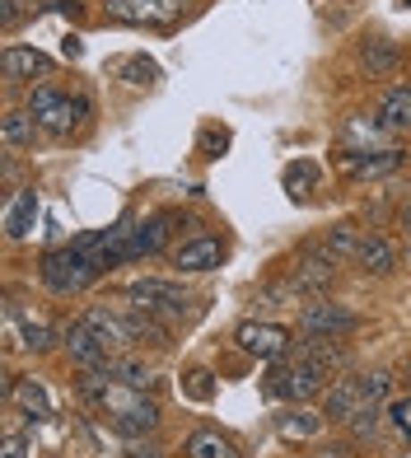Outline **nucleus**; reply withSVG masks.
<instances>
[{
    "label": "nucleus",
    "instance_id": "42",
    "mask_svg": "<svg viewBox=\"0 0 411 458\" xmlns=\"http://www.w3.org/2000/svg\"><path fill=\"white\" fill-rule=\"evenodd\" d=\"M402 379L411 384V360H402Z\"/></svg>",
    "mask_w": 411,
    "mask_h": 458
},
{
    "label": "nucleus",
    "instance_id": "2",
    "mask_svg": "<svg viewBox=\"0 0 411 458\" xmlns=\"http://www.w3.org/2000/svg\"><path fill=\"white\" fill-rule=\"evenodd\" d=\"M262 393L266 398H285V403H308V398H318V393H327V369L314 365V360L285 356L266 369Z\"/></svg>",
    "mask_w": 411,
    "mask_h": 458
},
{
    "label": "nucleus",
    "instance_id": "35",
    "mask_svg": "<svg viewBox=\"0 0 411 458\" xmlns=\"http://www.w3.org/2000/svg\"><path fill=\"white\" fill-rule=\"evenodd\" d=\"M61 98H66V94H56L52 85H38V89L29 94V113H33V117H43V113H52V108H56Z\"/></svg>",
    "mask_w": 411,
    "mask_h": 458
},
{
    "label": "nucleus",
    "instance_id": "1",
    "mask_svg": "<svg viewBox=\"0 0 411 458\" xmlns=\"http://www.w3.org/2000/svg\"><path fill=\"white\" fill-rule=\"evenodd\" d=\"M38 276H43V285L52 290V295H80V290H89L98 276H108L103 267L89 258V253H80L75 243H61L52 248V253H43V262H38Z\"/></svg>",
    "mask_w": 411,
    "mask_h": 458
},
{
    "label": "nucleus",
    "instance_id": "21",
    "mask_svg": "<svg viewBox=\"0 0 411 458\" xmlns=\"http://www.w3.org/2000/svg\"><path fill=\"white\" fill-rule=\"evenodd\" d=\"M0 136H5V150H29L38 136V117L29 108H10L5 122H0Z\"/></svg>",
    "mask_w": 411,
    "mask_h": 458
},
{
    "label": "nucleus",
    "instance_id": "8",
    "mask_svg": "<svg viewBox=\"0 0 411 458\" xmlns=\"http://www.w3.org/2000/svg\"><path fill=\"white\" fill-rule=\"evenodd\" d=\"M290 281H295V290H327L337 281V258L327 253V248H318V243H308L304 253H299V262H295V272H290Z\"/></svg>",
    "mask_w": 411,
    "mask_h": 458
},
{
    "label": "nucleus",
    "instance_id": "26",
    "mask_svg": "<svg viewBox=\"0 0 411 458\" xmlns=\"http://www.w3.org/2000/svg\"><path fill=\"white\" fill-rule=\"evenodd\" d=\"M398 43H388V38H374V43H365V52H360V61H365V71L369 75H388L398 66Z\"/></svg>",
    "mask_w": 411,
    "mask_h": 458
},
{
    "label": "nucleus",
    "instance_id": "22",
    "mask_svg": "<svg viewBox=\"0 0 411 458\" xmlns=\"http://www.w3.org/2000/svg\"><path fill=\"white\" fill-rule=\"evenodd\" d=\"M127 323L136 332V342H150V346H169L173 342L169 323H159V314H150V309H140V304H127Z\"/></svg>",
    "mask_w": 411,
    "mask_h": 458
},
{
    "label": "nucleus",
    "instance_id": "40",
    "mask_svg": "<svg viewBox=\"0 0 411 458\" xmlns=\"http://www.w3.org/2000/svg\"><path fill=\"white\" fill-rule=\"evenodd\" d=\"M61 52H66V56H71V61H75V56H80V38H75V33H71V38H66V43H61Z\"/></svg>",
    "mask_w": 411,
    "mask_h": 458
},
{
    "label": "nucleus",
    "instance_id": "9",
    "mask_svg": "<svg viewBox=\"0 0 411 458\" xmlns=\"http://www.w3.org/2000/svg\"><path fill=\"white\" fill-rule=\"evenodd\" d=\"M85 323L98 332V342L108 346V356H122L127 346H136V332H131V323H127V309H103V304H94L89 314H85Z\"/></svg>",
    "mask_w": 411,
    "mask_h": 458
},
{
    "label": "nucleus",
    "instance_id": "5",
    "mask_svg": "<svg viewBox=\"0 0 411 458\" xmlns=\"http://www.w3.org/2000/svg\"><path fill=\"white\" fill-rule=\"evenodd\" d=\"M103 14L117 24H173L182 0H103Z\"/></svg>",
    "mask_w": 411,
    "mask_h": 458
},
{
    "label": "nucleus",
    "instance_id": "15",
    "mask_svg": "<svg viewBox=\"0 0 411 458\" xmlns=\"http://www.w3.org/2000/svg\"><path fill=\"white\" fill-rule=\"evenodd\" d=\"M327 416L314 411V407H304V403H290L281 416H276V430L285 435V440H314V435L323 430Z\"/></svg>",
    "mask_w": 411,
    "mask_h": 458
},
{
    "label": "nucleus",
    "instance_id": "43",
    "mask_svg": "<svg viewBox=\"0 0 411 458\" xmlns=\"http://www.w3.org/2000/svg\"><path fill=\"white\" fill-rule=\"evenodd\" d=\"M398 5H402V10H411V0H398Z\"/></svg>",
    "mask_w": 411,
    "mask_h": 458
},
{
    "label": "nucleus",
    "instance_id": "37",
    "mask_svg": "<svg viewBox=\"0 0 411 458\" xmlns=\"http://www.w3.org/2000/svg\"><path fill=\"white\" fill-rule=\"evenodd\" d=\"M0 458H24V435H5V454Z\"/></svg>",
    "mask_w": 411,
    "mask_h": 458
},
{
    "label": "nucleus",
    "instance_id": "27",
    "mask_svg": "<svg viewBox=\"0 0 411 458\" xmlns=\"http://www.w3.org/2000/svg\"><path fill=\"white\" fill-rule=\"evenodd\" d=\"M10 323H19L14 309H10ZM56 342H61V337H56L47 323H38V318H24V323H19V346H29V351H52Z\"/></svg>",
    "mask_w": 411,
    "mask_h": 458
},
{
    "label": "nucleus",
    "instance_id": "29",
    "mask_svg": "<svg viewBox=\"0 0 411 458\" xmlns=\"http://www.w3.org/2000/svg\"><path fill=\"white\" fill-rule=\"evenodd\" d=\"M360 388H365V403H374V407H388V403H393V374H388V369L360 374Z\"/></svg>",
    "mask_w": 411,
    "mask_h": 458
},
{
    "label": "nucleus",
    "instance_id": "36",
    "mask_svg": "<svg viewBox=\"0 0 411 458\" xmlns=\"http://www.w3.org/2000/svg\"><path fill=\"white\" fill-rule=\"evenodd\" d=\"M388 421H393L411 440V398H393V403H388Z\"/></svg>",
    "mask_w": 411,
    "mask_h": 458
},
{
    "label": "nucleus",
    "instance_id": "31",
    "mask_svg": "<svg viewBox=\"0 0 411 458\" xmlns=\"http://www.w3.org/2000/svg\"><path fill=\"white\" fill-rule=\"evenodd\" d=\"M379 421H383V407L369 403V407H360V411H356L346 426L356 430V440H374V435H379Z\"/></svg>",
    "mask_w": 411,
    "mask_h": 458
},
{
    "label": "nucleus",
    "instance_id": "3",
    "mask_svg": "<svg viewBox=\"0 0 411 458\" xmlns=\"http://www.w3.org/2000/svg\"><path fill=\"white\" fill-rule=\"evenodd\" d=\"M234 342H239L243 356H257V360H285V356L295 351V332H290V327H281V323H257V318H248V323H239V327H234Z\"/></svg>",
    "mask_w": 411,
    "mask_h": 458
},
{
    "label": "nucleus",
    "instance_id": "13",
    "mask_svg": "<svg viewBox=\"0 0 411 458\" xmlns=\"http://www.w3.org/2000/svg\"><path fill=\"white\" fill-rule=\"evenodd\" d=\"M0 71H5L10 85H19V80H33V75H52V56L38 52V47H19L10 43L5 56H0Z\"/></svg>",
    "mask_w": 411,
    "mask_h": 458
},
{
    "label": "nucleus",
    "instance_id": "4",
    "mask_svg": "<svg viewBox=\"0 0 411 458\" xmlns=\"http://www.w3.org/2000/svg\"><path fill=\"white\" fill-rule=\"evenodd\" d=\"M131 304H140V309H150V314H182L188 309V290H182L178 281H159V276H136V281H127V290H122Z\"/></svg>",
    "mask_w": 411,
    "mask_h": 458
},
{
    "label": "nucleus",
    "instance_id": "12",
    "mask_svg": "<svg viewBox=\"0 0 411 458\" xmlns=\"http://www.w3.org/2000/svg\"><path fill=\"white\" fill-rule=\"evenodd\" d=\"M290 356H299V360H314V365H323L327 374L332 369H341L346 360H351V351L341 346V337H323V332H304V337L295 342V351Z\"/></svg>",
    "mask_w": 411,
    "mask_h": 458
},
{
    "label": "nucleus",
    "instance_id": "33",
    "mask_svg": "<svg viewBox=\"0 0 411 458\" xmlns=\"http://www.w3.org/2000/svg\"><path fill=\"white\" fill-rule=\"evenodd\" d=\"M113 374H117L122 384H131V388H146V384H150L146 360H131V356H127V360H117V365H113Z\"/></svg>",
    "mask_w": 411,
    "mask_h": 458
},
{
    "label": "nucleus",
    "instance_id": "34",
    "mask_svg": "<svg viewBox=\"0 0 411 458\" xmlns=\"http://www.w3.org/2000/svg\"><path fill=\"white\" fill-rule=\"evenodd\" d=\"M224 145H230V131H224V127H206L201 140H197V150H201L206 159H220V155H224Z\"/></svg>",
    "mask_w": 411,
    "mask_h": 458
},
{
    "label": "nucleus",
    "instance_id": "20",
    "mask_svg": "<svg viewBox=\"0 0 411 458\" xmlns=\"http://www.w3.org/2000/svg\"><path fill=\"white\" fill-rule=\"evenodd\" d=\"M379 117L393 127L398 136H411V85H393L379 98Z\"/></svg>",
    "mask_w": 411,
    "mask_h": 458
},
{
    "label": "nucleus",
    "instance_id": "11",
    "mask_svg": "<svg viewBox=\"0 0 411 458\" xmlns=\"http://www.w3.org/2000/svg\"><path fill=\"white\" fill-rule=\"evenodd\" d=\"M360 407H369L365 388H360V374H351V379H332V388L323 393V416H327V421H337V426H346Z\"/></svg>",
    "mask_w": 411,
    "mask_h": 458
},
{
    "label": "nucleus",
    "instance_id": "16",
    "mask_svg": "<svg viewBox=\"0 0 411 458\" xmlns=\"http://www.w3.org/2000/svg\"><path fill=\"white\" fill-rule=\"evenodd\" d=\"M10 398H14V407L29 416V421H47L52 416V398H47V388L38 384V379H14L10 384Z\"/></svg>",
    "mask_w": 411,
    "mask_h": 458
},
{
    "label": "nucleus",
    "instance_id": "30",
    "mask_svg": "<svg viewBox=\"0 0 411 458\" xmlns=\"http://www.w3.org/2000/svg\"><path fill=\"white\" fill-rule=\"evenodd\" d=\"M155 75H159V66H155L146 52L122 61V80H127V85H136V89H140V85H155Z\"/></svg>",
    "mask_w": 411,
    "mask_h": 458
},
{
    "label": "nucleus",
    "instance_id": "39",
    "mask_svg": "<svg viewBox=\"0 0 411 458\" xmlns=\"http://www.w3.org/2000/svg\"><path fill=\"white\" fill-rule=\"evenodd\" d=\"M127 458H164V449H159V445H131Z\"/></svg>",
    "mask_w": 411,
    "mask_h": 458
},
{
    "label": "nucleus",
    "instance_id": "41",
    "mask_svg": "<svg viewBox=\"0 0 411 458\" xmlns=\"http://www.w3.org/2000/svg\"><path fill=\"white\" fill-rule=\"evenodd\" d=\"M402 229H407V234H411V201L402 206Z\"/></svg>",
    "mask_w": 411,
    "mask_h": 458
},
{
    "label": "nucleus",
    "instance_id": "38",
    "mask_svg": "<svg viewBox=\"0 0 411 458\" xmlns=\"http://www.w3.org/2000/svg\"><path fill=\"white\" fill-rule=\"evenodd\" d=\"M0 5H5V10H0V19H5V29H14V24H19V0H0Z\"/></svg>",
    "mask_w": 411,
    "mask_h": 458
},
{
    "label": "nucleus",
    "instance_id": "19",
    "mask_svg": "<svg viewBox=\"0 0 411 458\" xmlns=\"http://www.w3.org/2000/svg\"><path fill=\"white\" fill-rule=\"evenodd\" d=\"M33 220H38V192H33V187H24V192L14 197V206L5 211V234H10V243H24V239L33 234Z\"/></svg>",
    "mask_w": 411,
    "mask_h": 458
},
{
    "label": "nucleus",
    "instance_id": "18",
    "mask_svg": "<svg viewBox=\"0 0 411 458\" xmlns=\"http://www.w3.org/2000/svg\"><path fill=\"white\" fill-rule=\"evenodd\" d=\"M356 262L365 267V276H393L398 272V253L383 234H365V248H360Z\"/></svg>",
    "mask_w": 411,
    "mask_h": 458
},
{
    "label": "nucleus",
    "instance_id": "17",
    "mask_svg": "<svg viewBox=\"0 0 411 458\" xmlns=\"http://www.w3.org/2000/svg\"><path fill=\"white\" fill-rule=\"evenodd\" d=\"M85 113H89V98H71V94H66L52 113L38 117V127L52 131V136H71V131L80 127V117H85Z\"/></svg>",
    "mask_w": 411,
    "mask_h": 458
},
{
    "label": "nucleus",
    "instance_id": "6",
    "mask_svg": "<svg viewBox=\"0 0 411 458\" xmlns=\"http://www.w3.org/2000/svg\"><path fill=\"white\" fill-rule=\"evenodd\" d=\"M61 346H66V356L80 369H113V360H117V356H108V346L98 342V332L85 318H75L66 332H61Z\"/></svg>",
    "mask_w": 411,
    "mask_h": 458
},
{
    "label": "nucleus",
    "instance_id": "10",
    "mask_svg": "<svg viewBox=\"0 0 411 458\" xmlns=\"http://www.w3.org/2000/svg\"><path fill=\"white\" fill-rule=\"evenodd\" d=\"M224 262V243L215 234H197V239H182L173 248V267H182V272H215V267Z\"/></svg>",
    "mask_w": 411,
    "mask_h": 458
},
{
    "label": "nucleus",
    "instance_id": "23",
    "mask_svg": "<svg viewBox=\"0 0 411 458\" xmlns=\"http://www.w3.org/2000/svg\"><path fill=\"white\" fill-rule=\"evenodd\" d=\"M393 136H398V131L388 127L383 117H360V113H356V117L341 122V140H360L365 150H369V145H379V140H393Z\"/></svg>",
    "mask_w": 411,
    "mask_h": 458
},
{
    "label": "nucleus",
    "instance_id": "7",
    "mask_svg": "<svg viewBox=\"0 0 411 458\" xmlns=\"http://www.w3.org/2000/svg\"><path fill=\"white\" fill-rule=\"evenodd\" d=\"M299 327H304V332H323V337H346L351 327H360V318H356L346 304L314 300V304L299 309Z\"/></svg>",
    "mask_w": 411,
    "mask_h": 458
},
{
    "label": "nucleus",
    "instance_id": "28",
    "mask_svg": "<svg viewBox=\"0 0 411 458\" xmlns=\"http://www.w3.org/2000/svg\"><path fill=\"white\" fill-rule=\"evenodd\" d=\"M314 187H318V164L314 159H295L290 169H285V192H290L295 201H304Z\"/></svg>",
    "mask_w": 411,
    "mask_h": 458
},
{
    "label": "nucleus",
    "instance_id": "14",
    "mask_svg": "<svg viewBox=\"0 0 411 458\" xmlns=\"http://www.w3.org/2000/svg\"><path fill=\"white\" fill-rule=\"evenodd\" d=\"M341 169L351 174V178H383V174L402 169V155L398 150H346L341 155Z\"/></svg>",
    "mask_w": 411,
    "mask_h": 458
},
{
    "label": "nucleus",
    "instance_id": "25",
    "mask_svg": "<svg viewBox=\"0 0 411 458\" xmlns=\"http://www.w3.org/2000/svg\"><path fill=\"white\" fill-rule=\"evenodd\" d=\"M323 248H327V253H332L337 262H351V258H360L365 234H360L356 225H332V229L323 234Z\"/></svg>",
    "mask_w": 411,
    "mask_h": 458
},
{
    "label": "nucleus",
    "instance_id": "32",
    "mask_svg": "<svg viewBox=\"0 0 411 458\" xmlns=\"http://www.w3.org/2000/svg\"><path fill=\"white\" fill-rule=\"evenodd\" d=\"M182 393H188V398H197V403H211V398H215L211 369H192V374H188V384H182Z\"/></svg>",
    "mask_w": 411,
    "mask_h": 458
},
{
    "label": "nucleus",
    "instance_id": "24",
    "mask_svg": "<svg viewBox=\"0 0 411 458\" xmlns=\"http://www.w3.org/2000/svg\"><path fill=\"white\" fill-rule=\"evenodd\" d=\"M182 454H188V458H239L234 440H230V435H220V430H197V435H188Z\"/></svg>",
    "mask_w": 411,
    "mask_h": 458
}]
</instances>
